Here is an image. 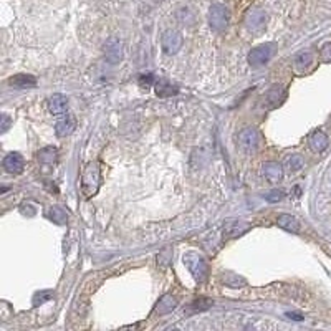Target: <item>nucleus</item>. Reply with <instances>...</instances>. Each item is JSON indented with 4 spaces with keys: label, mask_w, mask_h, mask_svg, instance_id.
I'll return each mask as SVG.
<instances>
[{
    "label": "nucleus",
    "mask_w": 331,
    "mask_h": 331,
    "mask_svg": "<svg viewBox=\"0 0 331 331\" xmlns=\"http://www.w3.org/2000/svg\"><path fill=\"white\" fill-rule=\"evenodd\" d=\"M100 181H101L100 164L88 163L81 172V192L86 199L93 197L98 192V189H100Z\"/></svg>",
    "instance_id": "1"
},
{
    "label": "nucleus",
    "mask_w": 331,
    "mask_h": 331,
    "mask_svg": "<svg viewBox=\"0 0 331 331\" xmlns=\"http://www.w3.org/2000/svg\"><path fill=\"white\" fill-rule=\"evenodd\" d=\"M184 263L189 269V272L192 273V277L197 281H204L209 275V265L206 262V258L199 255L197 252H187L184 255Z\"/></svg>",
    "instance_id": "2"
},
{
    "label": "nucleus",
    "mask_w": 331,
    "mask_h": 331,
    "mask_svg": "<svg viewBox=\"0 0 331 331\" xmlns=\"http://www.w3.org/2000/svg\"><path fill=\"white\" fill-rule=\"evenodd\" d=\"M209 24H210V27H212V30H215V32L227 30V27L230 24V12H229L227 7L222 5V4L210 5Z\"/></svg>",
    "instance_id": "3"
},
{
    "label": "nucleus",
    "mask_w": 331,
    "mask_h": 331,
    "mask_svg": "<svg viewBox=\"0 0 331 331\" xmlns=\"http://www.w3.org/2000/svg\"><path fill=\"white\" fill-rule=\"evenodd\" d=\"M277 50V45L275 43H263V45H258L255 48H252L250 53H249V63L253 68H258V67H263L265 63H269L270 58L273 56Z\"/></svg>",
    "instance_id": "4"
},
{
    "label": "nucleus",
    "mask_w": 331,
    "mask_h": 331,
    "mask_svg": "<svg viewBox=\"0 0 331 331\" xmlns=\"http://www.w3.org/2000/svg\"><path fill=\"white\" fill-rule=\"evenodd\" d=\"M161 47L166 55H175L182 47V33L175 28H169L161 37Z\"/></svg>",
    "instance_id": "5"
},
{
    "label": "nucleus",
    "mask_w": 331,
    "mask_h": 331,
    "mask_svg": "<svg viewBox=\"0 0 331 331\" xmlns=\"http://www.w3.org/2000/svg\"><path fill=\"white\" fill-rule=\"evenodd\" d=\"M238 146L240 149L245 152H255L260 146V133L255 128H244L240 133H238Z\"/></svg>",
    "instance_id": "6"
},
{
    "label": "nucleus",
    "mask_w": 331,
    "mask_h": 331,
    "mask_svg": "<svg viewBox=\"0 0 331 331\" xmlns=\"http://www.w3.org/2000/svg\"><path fill=\"white\" fill-rule=\"evenodd\" d=\"M104 58H106L108 63L111 65H116L123 60L124 56V45L121 40L118 38H109L106 43H104Z\"/></svg>",
    "instance_id": "7"
},
{
    "label": "nucleus",
    "mask_w": 331,
    "mask_h": 331,
    "mask_svg": "<svg viewBox=\"0 0 331 331\" xmlns=\"http://www.w3.org/2000/svg\"><path fill=\"white\" fill-rule=\"evenodd\" d=\"M265 24H267V15L260 9H250L247 15H245V27L250 32H262Z\"/></svg>",
    "instance_id": "8"
},
{
    "label": "nucleus",
    "mask_w": 331,
    "mask_h": 331,
    "mask_svg": "<svg viewBox=\"0 0 331 331\" xmlns=\"http://www.w3.org/2000/svg\"><path fill=\"white\" fill-rule=\"evenodd\" d=\"M250 229L249 222H242V220H229L224 225V237L225 238H237L244 235L245 232Z\"/></svg>",
    "instance_id": "9"
},
{
    "label": "nucleus",
    "mask_w": 331,
    "mask_h": 331,
    "mask_svg": "<svg viewBox=\"0 0 331 331\" xmlns=\"http://www.w3.org/2000/svg\"><path fill=\"white\" fill-rule=\"evenodd\" d=\"M262 172H263V178L270 182V184H277L281 179H283V166L278 164V163H265L262 167Z\"/></svg>",
    "instance_id": "10"
},
{
    "label": "nucleus",
    "mask_w": 331,
    "mask_h": 331,
    "mask_svg": "<svg viewBox=\"0 0 331 331\" xmlns=\"http://www.w3.org/2000/svg\"><path fill=\"white\" fill-rule=\"evenodd\" d=\"M4 169L9 174H20L24 171V158L18 152L7 154L4 159Z\"/></svg>",
    "instance_id": "11"
},
{
    "label": "nucleus",
    "mask_w": 331,
    "mask_h": 331,
    "mask_svg": "<svg viewBox=\"0 0 331 331\" xmlns=\"http://www.w3.org/2000/svg\"><path fill=\"white\" fill-rule=\"evenodd\" d=\"M75 128H76V119H75L73 115L61 116L55 124V131H56V135H58L60 138L72 135V133L75 131Z\"/></svg>",
    "instance_id": "12"
},
{
    "label": "nucleus",
    "mask_w": 331,
    "mask_h": 331,
    "mask_svg": "<svg viewBox=\"0 0 331 331\" xmlns=\"http://www.w3.org/2000/svg\"><path fill=\"white\" fill-rule=\"evenodd\" d=\"M47 106L52 115H65L68 111V100L63 95H55L52 98H48Z\"/></svg>",
    "instance_id": "13"
},
{
    "label": "nucleus",
    "mask_w": 331,
    "mask_h": 331,
    "mask_svg": "<svg viewBox=\"0 0 331 331\" xmlns=\"http://www.w3.org/2000/svg\"><path fill=\"white\" fill-rule=\"evenodd\" d=\"M313 65V55L310 52H298L293 58V68L297 73H305Z\"/></svg>",
    "instance_id": "14"
},
{
    "label": "nucleus",
    "mask_w": 331,
    "mask_h": 331,
    "mask_svg": "<svg viewBox=\"0 0 331 331\" xmlns=\"http://www.w3.org/2000/svg\"><path fill=\"white\" fill-rule=\"evenodd\" d=\"M285 96H286V90L281 84H273L269 90V93H267V104L270 108H277L278 104L283 103Z\"/></svg>",
    "instance_id": "15"
},
{
    "label": "nucleus",
    "mask_w": 331,
    "mask_h": 331,
    "mask_svg": "<svg viewBox=\"0 0 331 331\" xmlns=\"http://www.w3.org/2000/svg\"><path fill=\"white\" fill-rule=\"evenodd\" d=\"M175 308H178V298L172 297V295H164V297L159 300V303H158L156 310H154V313L163 316V315H167V313H172Z\"/></svg>",
    "instance_id": "16"
},
{
    "label": "nucleus",
    "mask_w": 331,
    "mask_h": 331,
    "mask_svg": "<svg viewBox=\"0 0 331 331\" xmlns=\"http://www.w3.org/2000/svg\"><path fill=\"white\" fill-rule=\"evenodd\" d=\"M154 90H156V95L161 98H167V96H175L179 93V88L172 84L169 80H158L154 84Z\"/></svg>",
    "instance_id": "17"
},
{
    "label": "nucleus",
    "mask_w": 331,
    "mask_h": 331,
    "mask_svg": "<svg viewBox=\"0 0 331 331\" xmlns=\"http://www.w3.org/2000/svg\"><path fill=\"white\" fill-rule=\"evenodd\" d=\"M329 144V139L323 131H315L312 136H310V146L312 149L316 152H323L328 147Z\"/></svg>",
    "instance_id": "18"
},
{
    "label": "nucleus",
    "mask_w": 331,
    "mask_h": 331,
    "mask_svg": "<svg viewBox=\"0 0 331 331\" xmlns=\"http://www.w3.org/2000/svg\"><path fill=\"white\" fill-rule=\"evenodd\" d=\"M277 224H278V227H281L286 232H292V234H298V232H300L298 220L290 214H281L277 219Z\"/></svg>",
    "instance_id": "19"
},
{
    "label": "nucleus",
    "mask_w": 331,
    "mask_h": 331,
    "mask_svg": "<svg viewBox=\"0 0 331 331\" xmlns=\"http://www.w3.org/2000/svg\"><path fill=\"white\" fill-rule=\"evenodd\" d=\"M10 84L15 88H33L37 86V78L32 75H15L10 78Z\"/></svg>",
    "instance_id": "20"
},
{
    "label": "nucleus",
    "mask_w": 331,
    "mask_h": 331,
    "mask_svg": "<svg viewBox=\"0 0 331 331\" xmlns=\"http://www.w3.org/2000/svg\"><path fill=\"white\" fill-rule=\"evenodd\" d=\"M303 164H305V159H303L301 154H292V156L286 158L283 169L288 174H295V172H298L301 167H303Z\"/></svg>",
    "instance_id": "21"
},
{
    "label": "nucleus",
    "mask_w": 331,
    "mask_h": 331,
    "mask_svg": "<svg viewBox=\"0 0 331 331\" xmlns=\"http://www.w3.org/2000/svg\"><path fill=\"white\" fill-rule=\"evenodd\" d=\"M47 217H48V219H50L52 222H55L56 225H67V222H68L67 212H65V210H63L61 207H58V206H53V207L48 209Z\"/></svg>",
    "instance_id": "22"
},
{
    "label": "nucleus",
    "mask_w": 331,
    "mask_h": 331,
    "mask_svg": "<svg viewBox=\"0 0 331 331\" xmlns=\"http://www.w3.org/2000/svg\"><path fill=\"white\" fill-rule=\"evenodd\" d=\"M56 156H58V152L53 146H48V147H43L41 151H38L37 158L41 164H53L56 161Z\"/></svg>",
    "instance_id": "23"
},
{
    "label": "nucleus",
    "mask_w": 331,
    "mask_h": 331,
    "mask_svg": "<svg viewBox=\"0 0 331 331\" xmlns=\"http://www.w3.org/2000/svg\"><path fill=\"white\" fill-rule=\"evenodd\" d=\"M222 281L225 285H229V286H234V288H238V286H244L247 281H245L242 277H238L235 275V273H232V272H225L222 273Z\"/></svg>",
    "instance_id": "24"
},
{
    "label": "nucleus",
    "mask_w": 331,
    "mask_h": 331,
    "mask_svg": "<svg viewBox=\"0 0 331 331\" xmlns=\"http://www.w3.org/2000/svg\"><path fill=\"white\" fill-rule=\"evenodd\" d=\"M212 305H214L212 300L199 298V300H195V301H192L191 305H189V312H204V310H209Z\"/></svg>",
    "instance_id": "25"
},
{
    "label": "nucleus",
    "mask_w": 331,
    "mask_h": 331,
    "mask_svg": "<svg viewBox=\"0 0 331 331\" xmlns=\"http://www.w3.org/2000/svg\"><path fill=\"white\" fill-rule=\"evenodd\" d=\"M52 298H53V292H50V290L40 292V293H37V295H35V297H33V305H35V306H38V305L45 303V301L52 300Z\"/></svg>",
    "instance_id": "26"
},
{
    "label": "nucleus",
    "mask_w": 331,
    "mask_h": 331,
    "mask_svg": "<svg viewBox=\"0 0 331 331\" xmlns=\"http://www.w3.org/2000/svg\"><path fill=\"white\" fill-rule=\"evenodd\" d=\"M320 56H321V60H323V61H326V63H329V61H331V41H328V43H325V45L321 47Z\"/></svg>",
    "instance_id": "27"
},
{
    "label": "nucleus",
    "mask_w": 331,
    "mask_h": 331,
    "mask_svg": "<svg viewBox=\"0 0 331 331\" xmlns=\"http://www.w3.org/2000/svg\"><path fill=\"white\" fill-rule=\"evenodd\" d=\"M283 197H285V192L278 191V189H273V191H270L269 194H267V199H269L270 202H280Z\"/></svg>",
    "instance_id": "28"
},
{
    "label": "nucleus",
    "mask_w": 331,
    "mask_h": 331,
    "mask_svg": "<svg viewBox=\"0 0 331 331\" xmlns=\"http://www.w3.org/2000/svg\"><path fill=\"white\" fill-rule=\"evenodd\" d=\"M10 124H12L10 116H9V115H5V113H4V115L0 116V133H7V131H9Z\"/></svg>",
    "instance_id": "29"
},
{
    "label": "nucleus",
    "mask_w": 331,
    "mask_h": 331,
    "mask_svg": "<svg viewBox=\"0 0 331 331\" xmlns=\"http://www.w3.org/2000/svg\"><path fill=\"white\" fill-rule=\"evenodd\" d=\"M169 258H171V252H169V249H166L164 252H161L158 255V263L161 267H167L169 265Z\"/></svg>",
    "instance_id": "30"
},
{
    "label": "nucleus",
    "mask_w": 331,
    "mask_h": 331,
    "mask_svg": "<svg viewBox=\"0 0 331 331\" xmlns=\"http://www.w3.org/2000/svg\"><path fill=\"white\" fill-rule=\"evenodd\" d=\"M139 84L143 88H149L152 84V75H141L139 76Z\"/></svg>",
    "instance_id": "31"
},
{
    "label": "nucleus",
    "mask_w": 331,
    "mask_h": 331,
    "mask_svg": "<svg viewBox=\"0 0 331 331\" xmlns=\"http://www.w3.org/2000/svg\"><path fill=\"white\" fill-rule=\"evenodd\" d=\"M286 316L290 320H295V321H300V320H303V316H301L300 313H286Z\"/></svg>",
    "instance_id": "32"
}]
</instances>
